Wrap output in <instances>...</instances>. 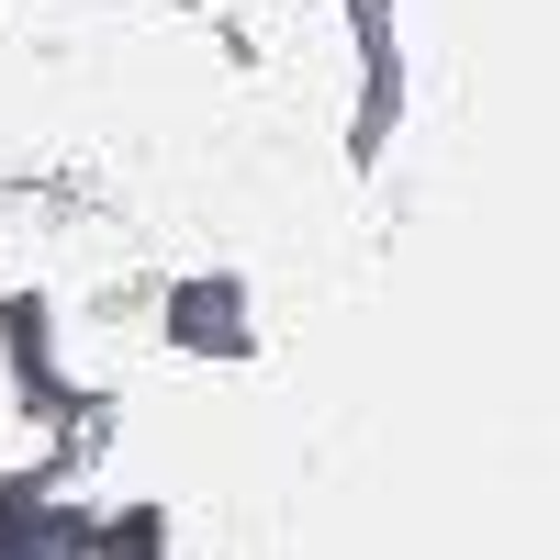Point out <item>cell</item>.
<instances>
[{"instance_id":"cell-1","label":"cell","mask_w":560,"mask_h":560,"mask_svg":"<svg viewBox=\"0 0 560 560\" xmlns=\"http://www.w3.org/2000/svg\"><path fill=\"white\" fill-rule=\"evenodd\" d=\"M168 337L191 348V359H247L258 348V314H247V280H179L168 292Z\"/></svg>"}]
</instances>
